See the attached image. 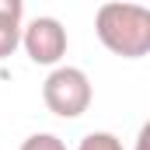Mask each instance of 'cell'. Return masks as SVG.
I'll return each instance as SVG.
<instances>
[{
    "mask_svg": "<svg viewBox=\"0 0 150 150\" xmlns=\"http://www.w3.org/2000/svg\"><path fill=\"white\" fill-rule=\"evenodd\" d=\"M94 35L108 52L122 59H140L150 52V11L143 4L108 0L94 14Z\"/></svg>",
    "mask_w": 150,
    "mask_h": 150,
    "instance_id": "6da1fadb",
    "label": "cell"
},
{
    "mask_svg": "<svg viewBox=\"0 0 150 150\" xmlns=\"http://www.w3.org/2000/svg\"><path fill=\"white\" fill-rule=\"evenodd\" d=\"M147 143H150V126H143L140 136H136V150H147Z\"/></svg>",
    "mask_w": 150,
    "mask_h": 150,
    "instance_id": "52a82bcc",
    "label": "cell"
},
{
    "mask_svg": "<svg viewBox=\"0 0 150 150\" xmlns=\"http://www.w3.org/2000/svg\"><path fill=\"white\" fill-rule=\"evenodd\" d=\"M21 18H25V0H0V59L14 56L21 45Z\"/></svg>",
    "mask_w": 150,
    "mask_h": 150,
    "instance_id": "277c9868",
    "label": "cell"
},
{
    "mask_svg": "<svg viewBox=\"0 0 150 150\" xmlns=\"http://www.w3.org/2000/svg\"><path fill=\"white\" fill-rule=\"evenodd\" d=\"M67 42L70 38L59 18H35L21 28V45L38 67H59V59L67 56Z\"/></svg>",
    "mask_w": 150,
    "mask_h": 150,
    "instance_id": "3957f363",
    "label": "cell"
},
{
    "mask_svg": "<svg viewBox=\"0 0 150 150\" xmlns=\"http://www.w3.org/2000/svg\"><path fill=\"white\" fill-rule=\"evenodd\" d=\"M21 150H67V143H63L56 133H32V136L21 143Z\"/></svg>",
    "mask_w": 150,
    "mask_h": 150,
    "instance_id": "8992f818",
    "label": "cell"
},
{
    "mask_svg": "<svg viewBox=\"0 0 150 150\" xmlns=\"http://www.w3.org/2000/svg\"><path fill=\"white\" fill-rule=\"evenodd\" d=\"M77 150H122V140L115 133H87Z\"/></svg>",
    "mask_w": 150,
    "mask_h": 150,
    "instance_id": "5b68a950",
    "label": "cell"
},
{
    "mask_svg": "<svg viewBox=\"0 0 150 150\" xmlns=\"http://www.w3.org/2000/svg\"><path fill=\"white\" fill-rule=\"evenodd\" d=\"M91 80L80 67H52V74L42 84V101L45 108L59 119H80L91 108Z\"/></svg>",
    "mask_w": 150,
    "mask_h": 150,
    "instance_id": "7a4b0ae2",
    "label": "cell"
}]
</instances>
